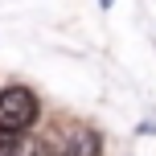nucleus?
<instances>
[{"instance_id": "1", "label": "nucleus", "mask_w": 156, "mask_h": 156, "mask_svg": "<svg viewBox=\"0 0 156 156\" xmlns=\"http://www.w3.org/2000/svg\"><path fill=\"white\" fill-rule=\"evenodd\" d=\"M41 115V103L29 86H4L0 90V132H29Z\"/></svg>"}, {"instance_id": "2", "label": "nucleus", "mask_w": 156, "mask_h": 156, "mask_svg": "<svg viewBox=\"0 0 156 156\" xmlns=\"http://www.w3.org/2000/svg\"><path fill=\"white\" fill-rule=\"evenodd\" d=\"M49 152L54 156H99L103 152V136L86 123H62L49 136Z\"/></svg>"}, {"instance_id": "3", "label": "nucleus", "mask_w": 156, "mask_h": 156, "mask_svg": "<svg viewBox=\"0 0 156 156\" xmlns=\"http://www.w3.org/2000/svg\"><path fill=\"white\" fill-rule=\"evenodd\" d=\"M0 156H37V144L21 132H0Z\"/></svg>"}, {"instance_id": "4", "label": "nucleus", "mask_w": 156, "mask_h": 156, "mask_svg": "<svg viewBox=\"0 0 156 156\" xmlns=\"http://www.w3.org/2000/svg\"><path fill=\"white\" fill-rule=\"evenodd\" d=\"M99 4H103V8H111V4H115V0H99Z\"/></svg>"}]
</instances>
